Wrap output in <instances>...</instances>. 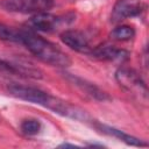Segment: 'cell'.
Listing matches in <instances>:
<instances>
[{
	"instance_id": "1",
	"label": "cell",
	"mask_w": 149,
	"mask_h": 149,
	"mask_svg": "<svg viewBox=\"0 0 149 149\" xmlns=\"http://www.w3.org/2000/svg\"><path fill=\"white\" fill-rule=\"evenodd\" d=\"M8 92L15 98L26 100L31 104H37V105L44 106L61 115L73 118V119H81V118L85 119V113H83L84 111L79 109L76 106L70 105L66 101H63L56 97H52L38 88L12 84L8 86Z\"/></svg>"
},
{
	"instance_id": "2",
	"label": "cell",
	"mask_w": 149,
	"mask_h": 149,
	"mask_svg": "<svg viewBox=\"0 0 149 149\" xmlns=\"http://www.w3.org/2000/svg\"><path fill=\"white\" fill-rule=\"evenodd\" d=\"M20 43H22L35 57L52 66L66 68L71 64L70 57L54 43L44 40L34 30H21Z\"/></svg>"
},
{
	"instance_id": "3",
	"label": "cell",
	"mask_w": 149,
	"mask_h": 149,
	"mask_svg": "<svg viewBox=\"0 0 149 149\" xmlns=\"http://www.w3.org/2000/svg\"><path fill=\"white\" fill-rule=\"evenodd\" d=\"M3 9L22 14H37L48 12L54 6V0H1Z\"/></svg>"
},
{
	"instance_id": "4",
	"label": "cell",
	"mask_w": 149,
	"mask_h": 149,
	"mask_svg": "<svg viewBox=\"0 0 149 149\" xmlns=\"http://www.w3.org/2000/svg\"><path fill=\"white\" fill-rule=\"evenodd\" d=\"M148 7V0H118L111 13V21L119 23L126 19L141 15Z\"/></svg>"
},
{
	"instance_id": "5",
	"label": "cell",
	"mask_w": 149,
	"mask_h": 149,
	"mask_svg": "<svg viewBox=\"0 0 149 149\" xmlns=\"http://www.w3.org/2000/svg\"><path fill=\"white\" fill-rule=\"evenodd\" d=\"M116 79L119 84L128 92L139 95L140 99H147V86L141 79L140 74L134 70L126 68L119 69L116 72Z\"/></svg>"
},
{
	"instance_id": "6",
	"label": "cell",
	"mask_w": 149,
	"mask_h": 149,
	"mask_svg": "<svg viewBox=\"0 0 149 149\" xmlns=\"http://www.w3.org/2000/svg\"><path fill=\"white\" fill-rule=\"evenodd\" d=\"M64 20L59 16H55L49 14L48 12L44 13H37L34 14L28 21V27L30 30H36V31H43V33H49L56 30L63 22Z\"/></svg>"
},
{
	"instance_id": "7",
	"label": "cell",
	"mask_w": 149,
	"mask_h": 149,
	"mask_svg": "<svg viewBox=\"0 0 149 149\" xmlns=\"http://www.w3.org/2000/svg\"><path fill=\"white\" fill-rule=\"evenodd\" d=\"M61 40L64 44H66L69 48L78 51V52H85L91 54L92 48L90 45V42L84 33L79 30H65L61 35Z\"/></svg>"
},
{
	"instance_id": "8",
	"label": "cell",
	"mask_w": 149,
	"mask_h": 149,
	"mask_svg": "<svg viewBox=\"0 0 149 149\" xmlns=\"http://www.w3.org/2000/svg\"><path fill=\"white\" fill-rule=\"evenodd\" d=\"M91 55H93L95 58H99L101 61H111V62H123L128 58L127 51L109 44H104L92 49Z\"/></svg>"
},
{
	"instance_id": "9",
	"label": "cell",
	"mask_w": 149,
	"mask_h": 149,
	"mask_svg": "<svg viewBox=\"0 0 149 149\" xmlns=\"http://www.w3.org/2000/svg\"><path fill=\"white\" fill-rule=\"evenodd\" d=\"M69 79L72 80L77 86H79L84 92H86L87 94H90L91 97L95 98V99H99V100H106V99H109V97L102 92L101 90H99L97 86H94L93 84H90V83H86L85 80L80 79V78H77L74 76H69Z\"/></svg>"
},
{
	"instance_id": "10",
	"label": "cell",
	"mask_w": 149,
	"mask_h": 149,
	"mask_svg": "<svg viewBox=\"0 0 149 149\" xmlns=\"http://www.w3.org/2000/svg\"><path fill=\"white\" fill-rule=\"evenodd\" d=\"M100 128L102 129L104 133H107L109 135H113L118 139H120L121 141L126 142L127 144H130V146H136V147H146L147 143L146 142H142L141 140L134 137V136H130L119 129H115V128H112V127H107V126H100Z\"/></svg>"
},
{
	"instance_id": "11",
	"label": "cell",
	"mask_w": 149,
	"mask_h": 149,
	"mask_svg": "<svg viewBox=\"0 0 149 149\" xmlns=\"http://www.w3.org/2000/svg\"><path fill=\"white\" fill-rule=\"evenodd\" d=\"M134 36H135L134 28L130 26H126V24L114 28L111 33V37L116 41H128V40H132Z\"/></svg>"
},
{
	"instance_id": "12",
	"label": "cell",
	"mask_w": 149,
	"mask_h": 149,
	"mask_svg": "<svg viewBox=\"0 0 149 149\" xmlns=\"http://www.w3.org/2000/svg\"><path fill=\"white\" fill-rule=\"evenodd\" d=\"M20 128L23 134L31 136V135H36L40 133L42 125H41L40 120H37V119H26L21 122Z\"/></svg>"
},
{
	"instance_id": "13",
	"label": "cell",
	"mask_w": 149,
	"mask_h": 149,
	"mask_svg": "<svg viewBox=\"0 0 149 149\" xmlns=\"http://www.w3.org/2000/svg\"><path fill=\"white\" fill-rule=\"evenodd\" d=\"M20 33L21 30H15L6 24L0 23V40L20 43Z\"/></svg>"
}]
</instances>
